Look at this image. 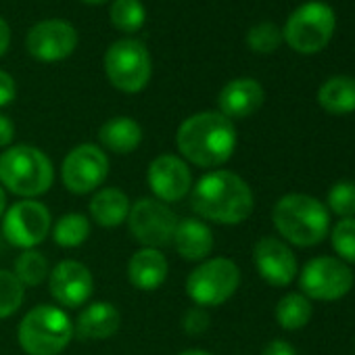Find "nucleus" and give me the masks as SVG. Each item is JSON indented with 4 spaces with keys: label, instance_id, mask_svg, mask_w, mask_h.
I'll list each match as a JSON object with an SVG mask.
<instances>
[{
    "label": "nucleus",
    "instance_id": "c756f323",
    "mask_svg": "<svg viewBox=\"0 0 355 355\" xmlns=\"http://www.w3.org/2000/svg\"><path fill=\"white\" fill-rule=\"evenodd\" d=\"M328 207L332 214L338 218H355V182L351 180H340L328 191L326 199Z\"/></svg>",
    "mask_w": 355,
    "mask_h": 355
},
{
    "label": "nucleus",
    "instance_id": "4be33fe9",
    "mask_svg": "<svg viewBox=\"0 0 355 355\" xmlns=\"http://www.w3.org/2000/svg\"><path fill=\"white\" fill-rule=\"evenodd\" d=\"M130 199L119 189H101L94 193L90 201V218L103 228H117L128 220L130 214Z\"/></svg>",
    "mask_w": 355,
    "mask_h": 355
},
{
    "label": "nucleus",
    "instance_id": "39448f33",
    "mask_svg": "<svg viewBox=\"0 0 355 355\" xmlns=\"http://www.w3.org/2000/svg\"><path fill=\"white\" fill-rule=\"evenodd\" d=\"M73 338V322L55 305H36L17 328V340L28 355H59Z\"/></svg>",
    "mask_w": 355,
    "mask_h": 355
},
{
    "label": "nucleus",
    "instance_id": "4468645a",
    "mask_svg": "<svg viewBox=\"0 0 355 355\" xmlns=\"http://www.w3.org/2000/svg\"><path fill=\"white\" fill-rule=\"evenodd\" d=\"M26 46L40 63H59L76 51L78 32L65 19H44L28 32Z\"/></svg>",
    "mask_w": 355,
    "mask_h": 355
},
{
    "label": "nucleus",
    "instance_id": "f8f14e48",
    "mask_svg": "<svg viewBox=\"0 0 355 355\" xmlns=\"http://www.w3.org/2000/svg\"><path fill=\"white\" fill-rule=\"evenodd\" d=\"M299 284L307 299L336 301L351 291L353 274H351L349 266L340 259L315 257L303 268Z\"/></svg>",
    "mask_w": 355,
    "mask_h": 355
},
{
    "label": "nucleus",
    "instance_id": "7c9ffc66",
    "mask_svg": "<svg viewBox=\"0 0 355 355\" xmlns=\"http://www.w3.org/2000/svg\"><path fill=\"white\" fill-rule=\"evenodd\" d=\"M332 247L343 261L355 263V218L340 220L330 234Z\"/></svg>",
    "mask_w": 355,
    "mask_h": 355
},
{
    "label": "nucleus",
    "instance_id": "aec40b11",
    "mask_svg": "<svg viewBox=\"0 0 355 355\" xmlns=\"http://www.w3.org/2000/svg\"><path fill=\"white\" fill-rule=\"evenodd\" d=\"M167 274H169V263L159 249L142 247L130 257L128 278L132 286L138 291H157L167 280Z\"/></svg>",
    "mask_w": 355,
    "mask_h": 355
},
{
    "label": "nucleus",
    "instance_id": "7ed1b4c3",
    "mask_svg": "<svg viewBox=\"0 0 355 355\" xmlns=\"http://www.w3.org/2000/svg\"><path fill=\"white\" fill-rule=\"evenodd\" d=\"M55 167L44 150L15 144L0 155V187L21 199H36L51 191Z\"/></svg>",
    "mask_w": 355,
    "mask_h": 355
},
{
    "label": "nucleus",
    "instance_id": "473e14b6",
    "mask_svg": "<svg viewBox=\"0 0 355 355\" xmlns=\"http://www.w3.org/2000/svg\"><path fill=\"white\" fill-rule=\"evenodd\" d=\"M17 96V84L11 73L0 69V107H7L15 101Z\"/></svg>",
    "mask_w": 355,
    "mask_h": 355
},
{
    "label": "nucleus",
    "instance_id": "9b49d317",
    "mask_svg": "<svg viewBox=\"0 0 355 355\" xmlns=\"http://www.w3.org/2000/svg\"><path fill=\"white\" fill-rule=\"evenodd\" d=\"M109 175V157L96 144H78L71 148L61 165V180L73 195H88L98 191Z\"/></svg>",
    "mask_w": 355,
    "mask_h": 355
},
{
    "label": "nucleus",
    "instance_id": "2eb2a0df",
    "mask_svg": "<svg viewBox=\"0 0 355 355\" xmlns=\"http://www.w3.org/2000/svg\"><path fill=\"white\" fill-rule=\"evenodd\" d=\"M49 291L59 305L69 309L80 307L94 291L92 272L78 259H63L49 274Z\"/></svg>",
    "mask_w": 355,
    "mask_h": 355
},
{
    "label": "nucleus",
    "instance_id": "5701e85b",
    "mask_svg": "<svg viewBox=\"0 0 355 355\" xmlns=\"http://www.w3.org/2000/svg\"><path fill=\"white\" fill-rule=\"evenodd\" d=\"M318 103L332 115H345L355 111V78L334 76L326 80L318 90Z\"/></svg>",
    "mask_w": 355,
    "mask_h": 355
},
{
    "label": "nucleus",
    "instance_id": "f704fd0d",
    "mask_svg": "<svg viewBox=\"0 0 355 355\" xmlns=\"http://www.w3.org/2000/svg\"><path fill=\"white\" fill-rule=\"evenodd\" d=\"M261 355H297V351H295V347L291 343L276 338V340H272V343L266 345V349H263Z\"/></svg>",
    "mask_w": 355,
    "mask_h": 355
},
{
    "label": "nucleus",
    "instance_id": "f257e3e1",
    "mask_svg": "<svg viewBox=\"0 0 355 355\" xmlns=\"http://www.w3.org/2000/svg\"><path fill=\"white\" fill-rule=\"evenodd\" d=\"M236 128L220 111H201L187 117L175 132V144L187 163L214 169L224 165L236 148Z\"/></svg>",
    "mask_w": 355,
    "mask_h": 355
},
{
    "label": "nucleus",
    "instance_id": "20e7f679",
    "mask_svg": "<svg viewBox=\"0 0 355 355\" xmlns=\"http://www.w3.org/2000/svg\"><path fill=\"white\" fill-rule=\"evenodd\" d=\"M272 220L280 236L297 247H313L328 234L330 218L324 203L309 195H286L272 211Z\"/></svg>",
    "mask_w": 355,
    "mask_h": 355
},
{
    "label": "nucleus",
    "instance_id": "2f4dec72",
    "mask_svg": "<svg viewBox=\"0 0 355 355\" xmlns=\"http://www.w3.org/2000/svg\"><path fill=\"white\" fill-rule=\"evenodd\" d=\"M180 324H182V330H184L187 334L199 336V334L207 332V328H209V324H211V318H209V313H207L205 307L195 305V307H191V309L184 311Z\"/></svg>",
    "mask_w": 355,
    "mask_h": 355
},
{
    "label": "nucleus",
    "instance_id": "b1692460",
    "mask_svg": "<svg viewBox=\"0 0 355 355\" xmlns=\"http://www.w3.org/2000/svg\"><path fill=\"white\" fill-rule=\"evenodd\" d=\"M53 230V241L63 249H76L84 245L90 236V222L84 214H65L61 216Z\"/></svg>",
    "mask_w": 355,
    "mask_h": 355
},
{
    "label": "nucleus",
    "instance_id": "423d86ee",
    "mask_svg": "<svg viewBox=\"0 0 355 355\" xmlns=\"http://www.w3.org/2000/svg\"><path fill=\"white\" fill-rule=\"evenodd\" d=\"M334 11L324 3H305L291 13L282 30V40L297 53L313 55L322 51L334 34Z\"/></svg>",
    "mask_w": 355,
    "mask_h": 355
},
{
    "label": "nucleus",
    "instance_id": "4c0bfd02",
    "mask_svg": "<svg viewBox=\"0 0 355 355\" xmlns=\"http://www.w3.org/2000/svg\"><path fill=\"white\" fill-rule=\"evenodd\" d=\"M180 355H214V353H209V351H205V349H187V351H182Z\"/></svg>",
    "mask_w": 355,
    "mask_h": 355
},
{
    "label": "nucleus",
    "instance_id": "0eeeda50",
    "mask_svg": "<svg viewBox=\"0 0 355 355\" xmlns=\"http://www.w3.org/2000/svg\"><path fill=\"white\" fill-rule=\"evenodd\" d=\"M105 73L117 90L125 94L142 92L153 76L148 49L132 38L113 42L105 53Z\"/></svg>",
    "mask_w": 355,
    "mask_h": 355
},
{
    "label": "nucleus",
    "instance_id": "58836bf2",
    "mask_svg": "<svg viewBox=\"0 0 355 355\" xmlns=\"http://www.w3.org/2000/svg\"><path fill=\"white\" fill-rule=\"evenodd\" d=\"M9 247H11V245L7 243V239L3 236V232H0V255H3V253H5V251L9 249Z\"/></svg>",
    "mask_w": 355,
    "mask_h": 355
},
{
    "label": "nucleus",
    "instance_id": "cd10ccee",
    "mask_svg": "<svg viewBox=\"0 0 355 355\" xmlns=\"http://www.w3.org/2000/svg\"><path fill=\"white\" fill-rule=\"evenodd\" d=\"M24 299L26 286L19 282V278L9 270H0V320L17 313L24 305Z\"/></svg>",
    "mask_w": 355,
    "mask_h": 355
},
{
    "label": "nucleus",
    "instance_id": "c85d7f7f",
    "mask_svg": "<svg viewBox=\"0 0 355 355\" xmlns=\"http://www.w3.org/2000/svg\"><path fill=\"white\" fill-rule=\"evenodd\" d=\"M280 44H282V32L272 21H261L253 26L247 34V46L261 55L274 53Z\"/></svg>",
    "mask_w": 355,
    "mask_h": 355
},
{
    "label": "nucleus",
    "instance_id": "6e6552de",
    "mask_svg": "<svg viewBox=\"0 0 355 355\" xmlns=\"http://www.w3.org/2000/svg\"><path fill=\"white\" fill-rule=\"evenodd\" d=\"M241 284V270L232 259L214 257L197 266L187 278V295L199 307L224 305Z\"/></svg>",
    "mask_w": 355,
    "mask_h": 355
},
{
    "label": "nucleus",
    "instance_id": "f03ea898",
    "mask_svg": "<svg viewBox=\"0 0 355 355\" xmlns=\"http://www.w3.org/2000/svg\"><path fill=\"white\" fill-rule=\"evenodd\" d=\"M193 209L216 224H243L255 207L253 193L241 175L228 169H214L193 187Z\"/></svg>",
    "mask_w": 355,
    "mask_h": 355
},
{
    "label": "nucleus",
    "instance_id": "dca6fc26",
    "mask_svg": "<svg viewBox=\"0 0 355 355\" xmlns=\"http://www.w3.org/2000/svg\"><path fill=\"white\" fill-rule=\"evenodd\" d=\"M253 261L259 276L272 286H288L297 276L295 253L276 236H263L255 243Z\"/></svg>",
    "mask_w": 355,
    "mask_h": 355
},
{
    "label": "nucleus",
    "instance_id": "a878e982",
    "mask_svg": "<svg viewBox=\"0 0 355 355\" xmlns=\"http://www.w3.org/2000/svg\"><path fill=\"white\" fill-rule=\"evenodd\" d=\"M13 274L19 278V282L24 286H40L51 274L49 259L36 249H26L15 259V272Z\"/></svg>",
    "mask_w": 355,
    "mask_h": 355
},
{
    "label": "nucleus",
    "instance_id": "f3484780",
    "mask_svg": "<svg viewBox=\"0 0 355 355\" xmlns=\"http://www.w3.org/2000/svg\"><path fill=\"white\" fill-rule=\"evenodd\" d=\"M266 101V92L257 80L239 78L228 82L218 94L220 113L228 119H245L261 109Z\"/></svg>",
    "mask_w": 355,
    "mask_h": 355
},
{
    "label": "nucleus",
    "instance_id": "412c9836",
    "mask_svg": "<svg viewBox=\"0 0 355 355\" xmlns=\"http://www.w3.org/2000/svg\"><path fill=\"white\" fill-rule=\"evenodd\" d=\"M98 142L103 144V148H107L111 153L130 155L142 142V128L132 117H125V115L111 117L101 125Z\"/></svg>",
    "mask_w": 355,
    "mask_h": 355
},
{
    "label": "nucleus",
    "instance_id": "1a4fd4ad",
    "mask_svg": "<svg viewBox=\"0 0 355 355\" xmlns=\"http://www.w3.org/2000/svg\"><path fill=\"white\" fill-rule=\"evenodd\" d=\"M51 228L53 220L49 207L36 199H21L5 211L0 232L11 247L26 251L44 243Z\"/></svg>",
    "mask_w": 355,
    "mask_h": 355
},
{
    "label": "nucleus",
    "instance_id": "e433bc0d",
    "mask_svg": "<svg viewBox=\"0 0 355 355\" xmlns=\"http://www.w3.org/2000/svg\"><path fill=\"white\" fill-rule=\"evenodd\" d=\"M5 211H7V193L3 187H0V220H3Z\"/></svg>",
    "mask_w": 355,
    "mask_h": 355
},
{
    "label": "nucleus",
    "instance_id": "ddd939ff",
    "mask_svg": "<svg viewBox=\"0 0 355 355\" xmlns=\"http://www.w3.org/2000/svg\"><path fill=\"white\" fill-rule=\"evenodd\" d=\"M146 182L157 201L178 203L193 191V173L182 157L163 153L150 161Z\"/></svg>",
    "mask_w": 355,
    "mask_h": 355
},
{
    "label": "nucleus",
    "instance_id": "a211bd4d",
    "mask_svg": "<svg viewBox=\"0 0 355 355\" xmlns=\"http://www.w3.org/2000/svg\"><path fill=\"white\" fill-rule=\"evenodd\" d=\"M121 326V313L119 309L109 301H94L76 320L73 332L80 338L88 340H105L111 338Z\"/></svg>",
    "mask_w": 355,
    "mask_h": 355
},
{
    "label": "nucleus",
    "instance_id": "bb28decb",
    "mask_svg": "<svg viewBox=\"0 0 355 355\" xmlns=\"http://www.w3.org/2000/svg\"><path fill=\"white\" fill-rule=\"evenodd\" d=\"M109 19L115 30L136 34L146 21V11L140 0H113L109 9Z\"/></svg>",
    "mask_w": 355,
    "mask_h": 355
},
{
    "label": "nucleus",
    "instance_id": "393cba45",
    "mask_svg": "<svg viewBox=\"0 0 355 355\" xmlns=\"http://www.w3.org/2000/svg\"><path fill=\"white\" fill-rule=\"evenodd\" d=\"M311 301L305 295L291 293L282 297L276 305V322L284 330H299L311 320Z\"/></svg>",
    "mask_w": 355,
    "mask_h": 355
},
{
    "label": "nucleus",
    "instance_id": "ea45409f",
    "mask_svg": "<svg viewBox=\"0 0 355 355\" xmlns=\"http://www.w3.org/2000/svg\"><path fill=\"white\" fill-rule=\"evenodd\" d=\"M82 3H88V5H103L107 0H82Z\"/></svg>",
    "mask_w": 355,
    "mask_h": 355
},
{
    "label": "nucleus",
    "instance_id": "9d476101",
    "mask_svg": "<svg viewBox=\"0 0 355 355\" xmlns=\"http://www.w3.org/2000/svg\"><path fill=\"white\" fill-rule=\"evenodd\" d=\"M125 222L134 241H138L146 249H161L171 245L175 226L180 220L169 209L167 203H161L153 197H144L130 207Z\"/></svg>",
    "mask_w": 355,
    "mask_h": 355
},
{
    "label": "nucleus",
    "instance_id": "72a5a7b5",
    "mask_svg": "<svg viewBox=\"0 0 355 355\" xmlns=\"http://www.w3.org/2000/svg\"><path fill=\"white\" fill-rule=\"evenodd\" d=\"M15 138V123L9 115L5 113H0V146H11Z\"/></svg>",
    "mask_w": 355,
    "mask_h": 355
},
{
    "label": "nucleus",
    "instance_id": "6ab92c4d",
    "mask_svg": "<svg viewBox=\"0 0 355 355\" xmlns=\"http://www.w3.org/2000/svg\"><path fill=\"white\" fill-rule=\"evenodd\" d=\"M171 245L175 247L178 255L187 261H203L214 251V232L211 228L195 218L180 220L173 232Z\"/></svg>",
    "mask_w": 355,
    "mask_h": 355
},
{
    "label": "nucleus",
    "instance_id": "c9c22d12",
    "mask_svg": "<svg viewBox=\"0 0 355 355\" xmlns=\"http://www.w3.org/2000/svg\"><path fill=\"white\" fill-rule=\"evenodd\" d=\"M9 44H11V28L3 17H0V57L9 51Z\"/></svg>",
    "mask_w": 355,
    "mask_h": 355
}]
</instances>
